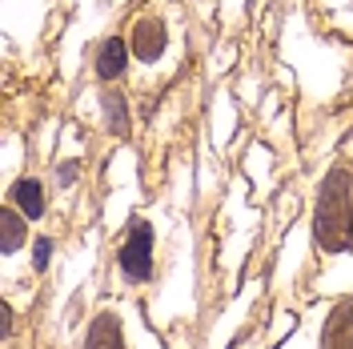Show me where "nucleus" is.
I'll list each match as a JSON object with an SVG mask.
<instances>
[{
    "mask_svg": "<svg viewBox=\"0 0 353 349\" xmlns=\"http://www.w3.org/2000/svg\"><path fill=\"white\" fill-rule=\"evenodd\" d=\"M313 241L325 257H341L353 249V169L333 165L317 185L313 201Z\"/></svg>",
    "mask_w": 353,
    "mask_h": 349,
    "instance_id": "1",
    "label": "nucleus"
},
{
    "mask_svg": "<svg viewBox=\"0 0 353 349\" xmlns=\"http://www.w3.org/2000/svg\"><path fill=\"white\" fill-rule=\"evenodd\" d=\"M153 221L145 217H132L129 221V233L117 249V273L125 285H149L157 273V257H153Z\"/></svg>",
    "mask_w": 353,
    "mask_h": 349,
    "instance_id": "2",
    "label": "nucleus"
},
{
    "mask_svg": "<svg viewBox=\"0 0 353 349\" xmlns=\"http://www.w3.org/2000/svg\"><path fill=\"white\" fill-rule=\"evenodd\" d=\"M129 48H132V61L137 65L153 68L157 61H165V52H169V24H165V17L141 12L129 24Z\"/></svg>",
    "mask_w": 353,
    "mask_h": 349,
    "instance_id": "3",
    "label": "nucleus"
},
{
    "mask_svg": "<svg viewBox=\"0 0 353 349\" xmlns=\"http://www.w3.org/2000/svg\"><path fill=\"white\" fill-rule=\"evenodd\" d=\"M129 68H132L129 37H125V32H109L105 41L97 44V52H92V77L105 88H117L129 77Z\"/></svg>",
    "mask_w": 353,
    "mask_h": 349,
    "instance_id": "4",
    "label": "nucleus"
},
{
    "mask_svg": "<svg viewBox=\"0 0 353 349\" xmlns=\"http://www.w3.org/2000/svg\"><path fill=\"white\" fill-rule=\"evenodd\" d=\"M81 349H132L129 317H125L121 309H101V313H92Z\"/></svg>",
    "mask_w": 353,
    "mask_h": 349,
    "instance_id": "5",
    "label": "nucleus"
},
{
    "mask_svg": "<svg viewBox=\"0 0 353 349\" xmlns=\"http://www.w3.org/2000/svg\"><path fill=\"white\" fill-rule=\"evenodd\" d=\"M97 105H101V125H105V132L117 137V141H129L132 137V105H129V97H125L121 88H101Z\"/></svg>",
    "mask_w": 353,
    "mask_h": 349,
    "instance_id": "6",
    "label": "nucleus"
},
{
    "mask_svg": "<svg viewBox=\"0 0 353 349\" xmlns=\"http://www.w3.org/2000/svg\"><path fill=\"white\" fill-rule=\"evenodd\" d=\"M4 201H8V205L28 221V225H32V221H41L44 209H48V201H44V185L37 181V177H28V173L17 177V181L8 185V197H4Z\"/></svg>",
    "mask_w": 353,
    "mask_h": 349,
    "instance_id": "7",
    "label": "nucleus"
},
{
    "mask_svg": "<svg viewBox=\"0 0 353 349\" xmlns=\"http://www.w3.org/2000/svg\"><path fill=\"white\" fill-rule=\"evenodd\" d=\"M317 349H353V301H337L330 309Z\"/></svg>",
    "mask_w": 353,
    "mask_h": 349,
    "instance_id": "8",
    "label": "nucleus"
},
{
    "mask_svg": "<svg viewBox=\"0 0 353 349\" xmlns=\"http://www.w3.org/2000/svg\"><path fill=\"white\" fill-rule=\"evenodd\" d=\"M24 245H28V221L4 201V209H0V253L4 257H17Z\"/></svg>",
    "mask_w": 353,
    "mask_h": 349,
    "instance_id": "9",
    "label": "nucleus"
},
{
    "mask_svg": "<svg viewBox=\"0 0 353 349\" xmlns=\"http://www.w3.org/2000/svg\"><path fill=\"white\" fill-rule=\"evenodd\" d=\"M52 249H57V241L48 237V233L32 241V273H44L52 265Z\"/></svg>",
    "mask_w": 353,
    "mask_h": 349,
    "instance_id": "10",
    "label": "nucleus"
},
{
    "mask_svg": "<svg viewBox=\"0 0 353 349\" xmlns=\"http://www.w3.org/2000/svg\"><path fill=\"white\" fill-rule=\"evenodd\" d=\"M77 177H81V161H77V157H65V161L57 165V189H72Z\"/></svg>",
    "mask_w": 353,
    "mask_h": 349,
    "instance_id": "11",
    "label": "nucleus"
},
{
    "mask_svg": "<svg viewBox=\"0 0 353 349\" xmlns=\"http://www.w3.org/2000/svg\"><path fill=\"white\" fill-rule=\"evenodd\" d=\"M321 4H330V0H321ZM345 8H350V17H345V24H341V32H353V0H341Z\"/></svg>",
    "mask_w": 353,
    "mask_h": 349,
    "instance_id": "12",
    "label": "nucleus"
}]
</instances>
